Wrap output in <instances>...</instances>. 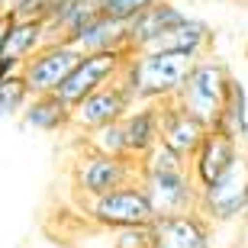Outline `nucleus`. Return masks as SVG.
I'll return each instance as SVG.
<instances>
[{"mask_svg":"<svg viewBox=\"0 0 248 248\" xmlns=\"http://www.w3.org/2000/svg\"><path fill=\"white\" fill-rule=\"evenodd\" d=\"M197 55L187 52H136L123 68V84L136 103H165L174 100L184 87Z\"/></svg>","mask_w":248,"mask_h":248,"instance_id":"obj_1","label":"nucleus"},{"mask_svg":"<svg viewBox=\"0 0 248 248\" xmlns=\"http://www.w3.org/2000/svg\"><path fill=\"white\" fill-rule=\"evenodd\" d=\"M42 46H48L46 23H42V19H13V26H10V32H7L3 55L16 58V62H26V58H32Z\"/></svg>","mask_w":248,"mask_h":248,"instance_id":"obj_18","label":"nucleus"},{"mask_svg":"<svg viewBox=\"0 0 248 248\" xmlns=\"http://www.w3.org/2000/svg\"><path fill=\"white\" fill-rule=\"evenodd\" d=\"M29 100H32V91L23 81V74H13V78L0 81V116H19Z\"/></svg>","mask_w":248,"mask_h":248,"instance_id":"obj_22","label":"nucleus"},{"mask_svg":"<svg viewBox=\"0 0 248 248\" xmlns=\"http://www.w3.org/2000/svg\"><path fill=\"white\" fill-rule=\"evenodd\" d=\"M68 42H71L81 55H91V52H113V48L129 52L126 48V23H120V19H113V16H103V13L93 16L87 26H81Z\"/></svg>","mask_w":248,"mask_h":248,"instance_id":"obj_15","label":"nucleus"},{"mask_svg":"<svg viewBox=\"0 0 248 248\" xmlns=\"http://www.w3.org/2000/svg\"><path fill=\"white\" fill-rule=\"evenodd\" d=\"M7 3H10V0H0V10H3V7H7Z\"/></svg>","mask_w":248,"mask_h":248,"instance_id":"obj_25","label":"nucleus"},{"mask_svg":"<svg viewBox=\"0 0 248 248\" xmlns=\"http://www.w3.org/2000/svg\"><path fill=\"white\" fill-rule=\"evenodd\" d=\"M155 216H177V213L200 210V184L190 171H145L139 174Z\"/></svg>","mask_w":248,"mask_h":248,"instance_id":"obj_7","label":"nucleus"},{"mask_svg":"<svg viewBox=\"0 0 248 248\" xmlns=\"http://www.w3.org/2000/svg\"><path fill=\"white\" fill-rule=\"evenodd\" d=\"M145 171H190V158L168 148L165 142H158L152 152L139 158V174H145Z\"/></svg>","mask_w":248,"mask_h":248,"instance_id":"obj_21","label":"nucleus"},{"mask_svg":"<svg viewBox=\"0 0 248 248\" xmlns=\"http://www.w3.org/2000/svg\"><path fill=\"white\" fill-rule=\"evenodd\" d=\"M155 3L158 0H100V13L120 19V23H129L132 16H139L142 10L155 7Z\"/></svg>","mask_w":248,"mask_h":248,"instance_id":"obj_23","label":"nucleus"},{"mask_svg":"<svg viewBox=\"0 0 248 248\" xmlns=\"http://www.w3.org/2000/svg\"><path fill=\"white\" fill-rule=\"evenodd\" d=\"M229 68L222 62H216V58H197L190 68V74H187L184 87H181V93H177L174 100L184 107V110H190L193 116H200L203 123H210V126H216L219 123V113H222V100H226V87H229Z\"/></svg>","mask_w":248,"mask_h":248,"instance_id":"obj_3","label":"nucleus"},{"mask_svg":"<svg viewBox=\"0 0 248 248\" xmlns=\"http://www.w3.org/2000/svg\"><path fill=\"white\" fill-rule=\"evenodd\" d=\"M129 55L132 52H123V48H113V52H91V55H81V62L74 64V71L64 78V84L58 87V97H62L68 107H78L84 97H91L93 91H100L103 84L116 81L126 68Z\"/></svg>","mask_w":248,"mask_h":248,"instance_id":"obj_5","label":"nucleus"},{"mask_svg":"<svg viewBox=\"0 0 248 248\" xmlns=\"http://www.w3.org/2000/svg\"><path fill=\"white\" fill-rule=\"evenodd\" d=\"M210 39H213L210 23H203L197 16H184L174 29H168L158 42H152V48H145V52H187V55L200 58L206 52V46H210Z\"/></svg>","mask_w":248,"mask_h":248,"instance_id":"obj_17","label":"nucleus"},{"mask_svg":"<svg viewBox=\"0 0 248 248\" xmlns=\"http://www.w3.org/2000/svg\"><path fill=\"white\" fill-rule=\"evenodd\" d=\"M123 126L129 139V155L142 158L161 142V103H136L123 116Z\"/></svg>","mask_w":248,"mask_h":248,"instance_id":"obj_14","label":"nucleus"},{"mask_svg":"<svg viewBox=\"0 0 248 248\" xmlns=\"http://www.w3.org/2000/svg\"><path fill=\"white\" fill-rule=\"evenodd\" d=\"M210 123H203L200 116H193L190 110H184L177 100H165L161 103V142L168 148L181 152L184 158H190L200 142L210 132Z\"/></svg>","mask_w":248,"mask_h":248,"instance_id":"obj_12","label":"nucleus"},{"mask_svg":"<svg viewBox=\"0 0 248 248\" xmlns=\"http://www.w3.org/2000/svg\"><path fill=\"white\" fill-rule=\"evenodd\" d=\"M84 216L100 229L120 232V229H132V226H152L155 210H152L145 187L136 181V184L116 187L110 193L84 200Z\"/></svg>","mask_w":248,"mask_h":248,"instance_id":"obj_2","label":"nucleus"},{"mask_svg":"<svg viewBox=\"0 0 248 248\" xmlns=\"http://www.w3.org/2000/svg\"><path fill=\"white\" fill-rule=\"evenodd\" d=\"M136 181H139V158H113L84 148V155H78L71 165V187L84 200L110 193L116 187L136 184Z\"/></svg>","mask_w":248,"mask_h":248,"instance_id":"obj_4","label":"nucleus"},{"mask_svg":"<svg viewBox=\"0 0 248 248\" xmlns=\"http://www.w3.org/2000/svg\"><path fill=\"white\" fill-rule=\"evenodd\" d=\"M10 26H13V16L0 10V55H3V46H7V32H10Z\"/></svg>","mask_w":248,"mask_h":248,"instance_id":"obj_24","label":"nucleus"},{"mask_svg":"<svg viewBox=\"0 0 248 248\" xmlns=\"http://www.w3.org/2000/svg\"><path fill=\"white\" fill-rule=\"evenodd\" d=\"M132 107H136V97L129 93L123 78H116V81L103 84L100 91H93L91 97H84L78 107H71V129H78V132L87 136L93 129L123 120Z\"/></svg>","mask_w":248,"mask_h":248,"instance_id":"obj_8","label":"nucleus"},{"mask_svg":"<svg viewBox=\"0 0 248 248\" xmlns=\"http://www.w3.org/2000/svg\"><path fill=\"white\" fill-rule=\"evenodd\" d=\"M23 126L39 132H68L71 129V107L58 93H32L26 110L19 113Z\"/></svg>","mask_w":248,"mask_h":248,"instance_id":"obj_16","label":"nucleus"},{"mask_svg":"<svg viewBox=\"0 0 248 248\" xmlns=\"http://www.w3.org/2000/svg\"><path fill=\"white\" fill-rule=\"evenodd\" d=\"M200 213L210 222H232L248 213V152L235 158V165L200 190Z\"/></svg>","mask_w":248,"mask_h":248,"instance_id":"obj_6","label":"nucleus"},{"mask_svg":"<svg viewBox=\"0 0 248 248\" xmlns=\"http://www.w3.org/2000/svg\"><path fill=\"white\" fill-rule=\"evenodd\" d=\"M184 16H187V13L181 7L168 3V0H158L155 7L142 10L139 16H132L126 23V48L132 52V55L152 48V42H158L168 29H174Z\"/></svg>","mask_w":248,"mask_h":248,"instance_id":"obj_13","label":"nucleus"},{"mask_svg":"<svg viewBox=\"0 0 248 248\" xmlns=\"http://www.w3.org/2000/svg\"><path fill=\"white\" fill-rule=\"evenodd\" d=\"M148 248H213L210 219L200 210L155 216L148 226Z\"/></svg>","mask_w":248,"mask_h":248,"instance_id":"obj_10","label":"nucleus"},{"mask_svg":"<svg viewBox=\"0 0 248 248\" xmlns=\"http://www.w3.org/2000/svg\"><path fill=\"white\" fill-rule=\"evenodd\" d=\"M78 62H81V52L71 42H48L23 62V81L29 84L32 93H55Z\"/></svg>","mask_w":248,"mask_h":248,"instance_id":"obj_9","label":"nucleus"},{"mask_svg":"<svg viewBox=\"0 0 248 248\" xmlns=\"http://www.w3.org/2000/svg\"><path fill=\"white\" fill-rule=\"evenodd\" d=\"M219 129H226L235 139H248V91L245 84L232 74L229 87H226V100H222V113H219Z\"/></svg>","mask_w":248,"mask_h":248,"instance_id":"obj_19","label":"nucleus"},{"mask_svg":"<svg viewBox=\"0 0 248 248\" xmlns=\"http://www.w3.org/2000/svg\"><path fill=\"white\" fill-rule=\"evenodd\" d=\"M239 139L229 136L226 129L213 126L210 132H206V139L200 142V148L190 155V174L193 181L203 187H210L213 181H219L226 171H229L232 165H235V158H239Z\"/></svg>","mask_w":248,"mask_h":248,"instance_id":"obj_11","label":"nucleus"},{"mask_svg":"<svg viewBox=\"0 0 248 248\" xmlns=\"http://www.w3.org/2000/svg\"><path fill=\"white\" fill-rule=\"evenodd\" d=\"M84 148L100 152V155H113V158H132V155H129V139H126V126H123V120L87 132V136H84Z\"/></svg>","mask_w":248,"mask_h":248,"instance_id":"obj_20","label":"nucleus"}]
</instances>
